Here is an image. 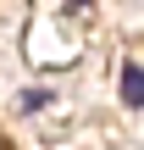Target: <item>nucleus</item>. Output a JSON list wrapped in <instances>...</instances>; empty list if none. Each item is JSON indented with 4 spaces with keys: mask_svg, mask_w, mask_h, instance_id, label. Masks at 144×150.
Segmentation results:
<instances>
[{
    "mask_svg": "<svg viewBox=\"0 0 144 150\" xmlns=\"http://www.w3.org/2000/svg\"><path fill=\"white\" fill-rule=\"evenodd\" d=\"M44 100H50V95H44V89H28V95H22V111H39V106H44Z\"/></svg>",
    "mask_w": 144,
    "mask_h": 150,
    "instance_id": "2",
    "label": "nucleus"
},
{
    "mask_svg": "<svg viewBox=\"0 0 144 150\" xmlns=\"http://www.w3.org/2000/svg\"><path fill=\"white\" fill-rule=\"evenodd\" d=\"M122 100H128V106H144V67L139 61L122 67Z\"/></svg>",
    "mask_w": 144,
    "mask_h": 150,
    "instance_id": "1",
    "label": "nucleus"
},
{
    "mask_svg": "<svg viewBox=\"0 0 144 150\" xmlns=\"http://www.w3.org/2000/svg\"><path fill=\"white\" fill-rule=\"evenodd\" d=\"M72 6H78V0H72Z\"/></svg>",
    "mask_w": 144,
    "mask_h": 150,
    "instance_id": "3",
    "label": "nucleus"
}]
</instances>
